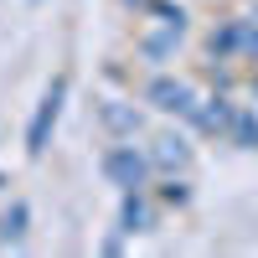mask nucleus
Returning <instances> with one entry per match:
<instances>
[{"label":"nucleus","instance_id":"nucleus-1","mask_svg":"<svg viewBox=\"0 0 258 258\" xmlns=\"http://www.w3.org/2000/svg\"><path fill=\"white\" fill-rule=\"evenodd\" d=\"M62 103H68V73H57V78L47 83V93H41L36 114H31V124H26V155H41V150L52 145V129H57V119H62Z\"/></svg>","mask_w":258,"mask_h":258},{"label":"nucleus","instance_id":"nucleus-2","mask_svg":"<svg viewBox=\"0 0 258 258\" xmlns=\"http://www.w3.org/2000/svg\"><path fill=\"white\" fill-rule=\"evenodd\" d=\"M145 98L155 103L160 114H176V119H191V114H197V103H202V93L191 88L186 78H165V73L145 88Z\"/></svg>","mask_w":258,"mask_h":258},{"label":"nucleus","instance_id":"nucleus-3","mask_svg":"<svg viewBox=\"0 0 258 258\" xmlns=\"http://www.w3.org/2000/svg\"><path fill=\"white\" fill-rule=\"evenodd\" d=\"M103 176H109L119 191H145V176H150V155H140L135 145H114L103 155Z\"/></svg>","mask_w":258,"mask_h":258},{"label":"nucleus","instance_id":"nucleus-4","mask_svg":"<svg viewBox=\"0 0 258 258\" xmlns=\"http://www.w3.org/2000/svg\"><path fill=\"white\" fill-rule=\"evenodd\" d=\"M150 165L160 170H186L191 165V145L181 135H155V145H150Z\"/></svg>","mask_w":258,"mask_h":258},{"label":"nucleus","instance_id":"nucleus-5","mask_svg":"<svg viewBox=\"0 0 258 258\" xmlns=\"http://www.w3.org/2000/svg\"><path fill=\"white\" fill-rule=\"evenodd\" d=\"M191 119H197L207 135H232V124H238V114H232V103H227V98H202Z\"/></svg>","mask_w":258,"mask_h":258},{"label":"nucleus","instance_id":"nucleus-6","mask_svg":"<svg viewBox=\"0 0 258 258\" xmlns=\"http://www.w3.org/2000/svg\"><path fill=\"white\" fill-rule=\"evenodd\" d=\"M98 119L109 124L119 140H135V135H140V124H145L135 103H114V98H109V103H98Z\"/></svg>","mask_w":258,"mask_h":258},{"label":"nucleus","instance_id":"nucleus-7","mask_svg":"<svg viewBox=\"0 0 258 258\" xmlns=\"http://www.w3.org/2000/svg\"><path fill=\"white\" fill-rule=\"evenodd\" d=\"M119 227H124V232H145V227H150V207H145V197H140V191H124Z\"/></svg>","mask_w":258,"mask_h":258},{"label":"nucleus","instance_id":"nucleus-8","mask_svg":"<svg viewBox=\"0 0 258 258\" xmlns=\"http://www.w3.org/2000/svg\"><path fill=\"white\" fill-rule=\"evenodd\" d=\"M21 232H26V207L16 202L6 217H0V248H6V243H21Z\"/></svg>","mask_w":258,"mask_h":258}]
</instances>
